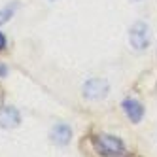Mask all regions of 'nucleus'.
<instances>
[{"label": "nucleus", "instance_id": "obj_6", "mask_svg": "<svg viewBox=\"0 0 157 157\" xmlns=\"http://www.w3.org/2000/svg\"><path fill=\"white\" fill-rule=\"evenodd\" d=\"M123 110H125L127 117L132 123H138L144 117V108H142V104L138 100H134V98H125L123 100Z\"/></svg>", "mask_w": 157, "mask_h": 157}, {"label": "nucleus", "instance_id": "obj_4", "mask_svg": "<svg viewBox=\"0 0 157 157\" xmlns=\"http://www.w3.org/2000/svg\"><path fill=\"white\" fill-rule=\"evenodd\" d=\"M21 123V116L13 106H6L0 110V127L4 129H13Z\"/></svg>", "mask_w": 157, "mask_h": 157}, {"label": "nucleus", "instance_id": "obj_5", "mask_svg": "<svg viewBox=\"0 0 157 157\" xmlns=\"http://www.w3.org/2000/svg\"><path fill=\"white\" fill-rule=\"evenodd\" d=\"M49 136H51V140H53L55 144L66 146V144L70 142V138H72V129L66 125V123H57V125L51 129Z\"/></svg>", "mask_w": 157, "mask_h": 157}, {"label": "nucleus", "instance_id": "obj_9", "mask_svg": "<svg viewBox=\"0 0 157 157\" xmlns=\"http://www.w3.org/2000/svg\"><path fill=\"white\" fill-rule=\"evenodd\" d=\"M0 76H2V78L6 76V66L4 64H0Z\"/></svg>", "mask_w": 157, "mask_h": 157}, {"label": "nucleus", "instance_id": "obj_8", "mask_svg": "<svg viewBox=\"0 0 157 157\" xmlns=\"http://www.w3.org/2000/svg\"><path fill=\"white\" fill-rule=\"evenodd\" d=\"M4 48H6V36L0 32V49H4Z\"/></svg>", "mask_w": 157, "mask_h": 157}, {"label": "nucleus", "instance_id": "obj_1", "mask_svg": "<svg viewBox=\"0 0 157 157\" xmlns=\"http://www.w3.org/2000/svg\"><path fill=\"white\" fill-rule=\"evenodd\" d=\"M95 148L98 153L106 157H123L125 155V146L117 136H110V134H100L95 138Z\"/></svg>", "mask_w": 157, "mask_h": 157}, {"label": "nucleus", "instance_id": "obj_3", "mask_svg": "<svg viewBox=\"0 0 157 157\" xmlns=\"http://www.w3.org/2000/svg\"><path fill=\"white\" fill-rule=\"evenodd\" d=\"M110 93V85L106 80L100 78H91L83 83V97L89 100H102Z\"/></svg>", "mask_w": 157, "mask_h": 157}, {"label": "nucleus", "instance_id": "obj_2", "mask_svg": "<svg viewBox=\"0 0 157 157\" xmlns=\"http://www.w3.org/2000/svg\"><path fill=\"white\" fill-rule=\"evenodd\" d=\"M129 42L131 46L136 49V51H142L150 46V29L146 23L138 21V23H134L129 30Z\"/></svg>", "mask_w": 157, "mask_h": 157}, {"label": "nucleus", "instance_id": "obj_7", "mask_svg": "<svg viewBox=\"0 0 157 157\" xmlns=\"http://www.w3.org/2000/svg\"><path fill=\"white\" fill-rule=\"evenodd\" d=\"M15 8H17V4H13L12 8H4V10H0V25H2V23H6V21L10 19V17H12L13 15V12H15Z\"/></svg>", "mask_w": 157, "mask_h": 157}, {"label": "nucleus", "instance_id": "obj_10", "mask_svg": "<svg viewBox=\"0 0 157 157\" xmlns=\"http://www.w3.org/2000/svg\"><path fill=\"white\" fill-rule=\"evenodd\" d=\"M134 2H140V0H134Z\"/></svg>", "mask_w": 157, "mask_h": 157}]
</instances>
